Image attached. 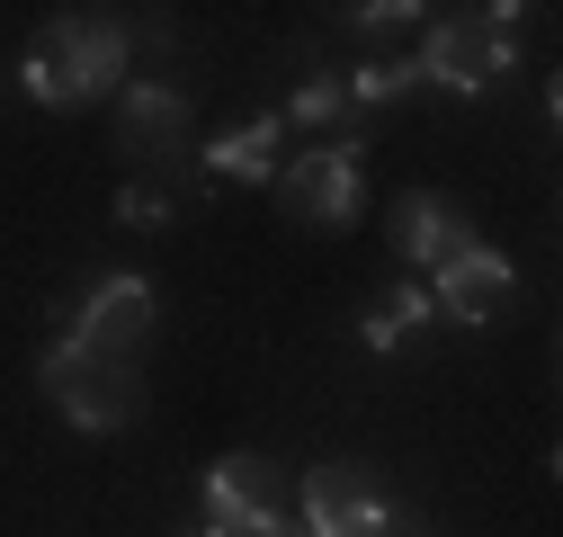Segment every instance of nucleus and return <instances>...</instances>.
<instances>
[{
  "instance_id": "obj_2",
  "label": "nucleus",
  "mask_w": 563,
  "mask_h": 537,
  "mask_svg": "<svg viewBox=\"0 0 563 537\" xmlns=\"http://www.w3.org/2000/svg\"><path fill=\"white\" fill-rule=\"evenodd\" d=\"M519 19H528V10H465V19H439L430 45L411 54V81H439V90H456V99H483V90L519 63Z\"/></svg>"
},
{
  "instance_id": "obj_11",
  "label": "nucleus",
  "mask_w": 563,
  "mask_h": 537,
  "mask_svg": "<svg viewBox=\"0 0 563 537\" xmlns=\"http://www.w3.org/2000/svg\"><path fill=\"white\" fill-rule=\"evenodd\" d=\"M277 153H287V117H251V125H233V134L206 144V171L242 179V188H268L277 179Z\"/></svg>"
},
{
  "instance_id": "obj_16",
  "label": "nucleus",
  "mask_w": 563,
  "mask_h": 537,
  "mask_svg": "<svg viewBox=\"0 0 563 537\" xmlns=\"http://www.w3.org/2000/svg\"><path fill=\"white\" fill-rule=\"evenodd\" d=\"M349 19H358L367 36H394L402 19H430V10H411V0H376V10H349Z\"/></svg>"
},
{
  "instance_id": "obj_4",
  "label": "nucleus",
  "mask_w": 563,
  "mask_h": 537,
  "mask_svg": "<svg viewBox=\"0 0 563 537\" xmlns=\"http://www.w3.org/2000/svg\"><path fill=\"white\" fill-rule=\"evenodd\" d=\"M277 207L296 224H358V188H367V144L358 134H331V144L277 162Z\"/></svg>"
},
{
  "instance_id": "obj_10",
  "label": "nucleus",
  "mask_w": 563,
  "mask_h": 537,
  "mask_svg": "<svg viewBox=\"0 0 563 537\" xmlns=\"http://www.w3.org/2000/svg\"><path fill=\"white\" fill-rule=\"evenodd\" d=\"M394 251L411 260V268H439L456 260V251H474V224L448 207V197H430V188H411V197H394Z\"/></svg>"
},
{
  "instance_id": "obj_12",
  "label": "nucleus",
  "mask_w": 563,
  "mask_h": 537,
  "mask_svg": "<svg viewBox=\"0 0 563 537\" xmlns=\"http://www.w3.org/2000/svg\"><path fill=\"white\" fill-rule=\"evenodd\" d=\"M420 322H439V305H430V287H420V278H402V287H385V296L367 305L358 341H367V350H402V341H411Z\"/></svg>"
},
{
  "instance_id": "obj_6",
  "label": "nucleus",
  "mask_w": 563,
  "mask_h": 537,
  "mask_svg": "<svg viewBox=\"0 0 563 537\" xmlns=\"http://www.w3.org/2000/svg\"><path fill=\"white\" fill-rule=\"evenodd\" d=\"M153 322H162L153 278H99V287L81 296V314H73L63 341H81V350H99V359H134V350L153 341Z\"/></svg>"
},
{
  "instance_id": "obj_3",
  "label": "nucleus",
  "mask_w": 563,
  "mask_h": 537,
  "mask_svg": "<svg viewBox=\"0 0 563 537\" xmlns=\"http://www.w3.org/2000/svg\"><path fill=\"white\" fill-rule=\"evenodd\" d=\"M36 385H45V403H54L73 430H99V439L144 413L134 359H99V350H81V341H54V350L36 359Z\"/></svg>"
},
{
  "instance_id": "obj_17",
  "label": "nucleus",
  "mask_w": 563,
  "mask_h": 537,
  "mask_svg": "<svg viewBox=\"0 0 563 537\" xmlns=\"http://www.w3.org/2000/svg\"><path fill=\"white\" fill-rule=\"evenodd\" d=\"M277 537H305V519H287V528H277Z\"/></svg>"
},
{
  "instance_id": "obj_5",
  "label": "nucleus",
  "mask_w": 563,
  "mask_h": 537,
  "mask_svg": "<svg viewBox=\"0 0 563 537\" xmlns=\"http://www.w3.org/2000/svg\"><path fill=\"white\" fill-rule=\"evenodd\" d=\"M287 475H277L268 457H224L206 465V519H216V537H277L287 528Z\"/></svg>"
},
{
  "instance_id": "obj_15",
  "label": "nucleus",
  "mask_w": 563,
  "mask_h": 537,
  "mask_svg": "<svg viewBox=\"0 0 563 537\" xmlns=\"http://www.w3.org/2000/svg\"><path fill=\"white\" fill-rule=\"evenodd\" d=\"M117 216H125V224H170V188H162V179H125V188H117Z\"/></svg>"
},
{
  "instance_id": "obj_14",
  "label": "nucleus",
  "mask_w": 563,
  "mask_h": 537,
  "mask_svg": "<svg viewBox=\"0 0 563 537\" xmlns=\"http://www.w3.org/2000/svg\"><path fill=\"white\" fill-rule=\"evenodd\" d=\"M340 90H349V117H367V108H385V99H402V90H411V63H358V73H349Z\"/></svg>"
},
{
  "instance_id": "obj_13",
  "label": "nucleus",
  "mask_w": 563,
  "mask_h": 537,
  "mask_svg": "<svg viewBox=\"0 0 563 537\" xmlns=\"http://www.w3.org/2000/svg\"><path fill=\"white\" fill-rule=\"evenodd\" d=\"M287 117H296V125H349V90H340V73H305L296 99H287Z\"/></svg>"
},
{
  "instance_id": "obj_1",
  "label": "nucleus",
  "mask_w": 563,
  "mask_h": 537,
  "mask_svg": "<svg viewBox=\"0 0 563 537\" xmlns=\"http://www.w3.org/2000/svg\"><path fill=\"white\" fill-rule=\"evenodd\" d=\"M125 81V28L99 10H63L27 45V99L36 108H90L99 90Z\"/></svg>"
},
{
  "instance_id": "obj_9",
  "label": "nucleus",
  "mask_w": 563,
  "mask_h": 537,
  "mask_svg": "<svg viewBox=\"0 0 563 537\" xmlns=\"http://www.w3.org/2000/svg\"><path fill=\"white\" fill-rule=\"evenodd\" d=\"M117 153H125V162H179V153H188V99H179L170 81L125 90V108H117Z\"/></svg>"
},
{
  "instance_id": "obj_8",
  "label": "nucleus",
  "mask_w": 563,
  "mask_h": 537,
  "mask_svg": "<svg viewBox=\"0 0 563 537\" xmlns=\"http://www.w3.org/2000/svg\"><path fill=\"white\" fill-rule=\"evenodd\" d=\"M519 296V268L501 260V251H492V242H474V251H456L448 268H439V278H430V305L448 314V322H465V331H483L492 314H501Z\"/></svg>"
},
{
  "instance_id": "obj_7",
  "label": "nucleus",
  "mask_w": 563,
  "mask_h": 537,
  "mask_svg": "<svg viewBox=\"0 0 563 537\" xmlns=\"http://www.w3.org/2000/svg\"><path fill=\"white\" fill-rule=\"evenodd\" d=\"M394 511L358 465H313L305 475V537H385Z\"/></svg>"
}]
</instances>
